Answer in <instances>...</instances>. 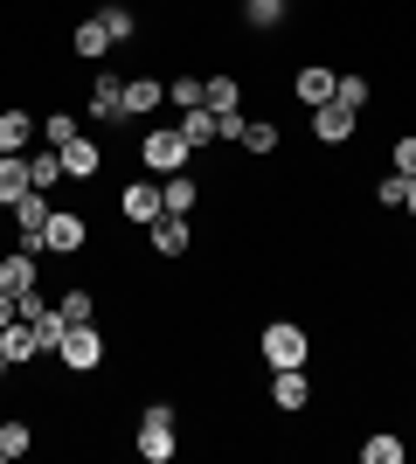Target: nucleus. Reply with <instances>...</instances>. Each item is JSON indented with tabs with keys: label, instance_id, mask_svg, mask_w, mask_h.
Here are the masks:
<instances>
[{
	"label": "nucleus",
	"instance_id": "f257e3e1",
	"mask_svg": "<svg viewBox=\"0 0 416 464\" xmlns=\"http://www.w3.org/2000/svg\"><path fill=\"white\" fill-rule=\"evenodd\" d=\"M139 458H146V464L174 458V409H167V402L146 409V423H139Z\"/></svg>",
	"mask_w": 416,
	"mask_h": 464
},
{
	"label": "nucleus",
	"instance_id": "f03ea898",
	"mask_svg": "<svg viewBox=\"0 0 416 464\" xmlns=\"http://www.w3.org/2000/svg\"><path fill=\"white\" fill-rule=\"evenodd\" d=\"M56 353H63V368H77V374H91L104 361V340H98V319H91V326H70L56 340Z\"/></svg>",
	"mask_w": 416,
	"mask_h": 464
},
{
	"label": "nucleus",
	"instance_id": "7ed1b4c3",
	"mask_svg": "<svg viewBox=\"0 0 416 464\" xmlns=\"http://www.w3.org/2000/svg\"><path fill=\"white\" fill-rule=\"evenodd\" d=\"M49 215H56V208L42 201V188H28V194L15 201V229H21V250H42V236H49Z\"/></svg>",
	"mask_w": 416,
	"mask_h": 464
},
{
	"label": "nucleus",
	"instance_id": "20e7f679",
	"mask_svg": "<svg viewBox=\"0 0 416 464\" xmlns=\"http://www.w3.org/2000/svg\"><path fill=\"white\" fill-rule=\"evenodd\" d=\"M264 361H271V374L277 368H305V333L298 326H271L264 333Z\"/></svg>",
	"mask_w": 416,
	"mask_h": 464
},
{
	"label": "nucleus",
	"instance_id": "39448f33",
	"mask_svg": "<svg viewBox=\"0 0 416 464\" xmlns=\"http://www.w3.org/2000/svg\"><path fill=\"white\" fill-rule=\"evenodd\" d=\"M313 132L326 139V146H340V139H354V104H340V97L313 104Z\"/></svg>",
	"mask_w": 416,
	"mask_h": 464
},
{
	"label": "nucleus",
	"instance_id": "423d86ee",
	"mask_svg": "<svg viewBox=\"0 0 416 464\" xmlns=\"http://www.w3.org/2000/svg\"><path fill=\"white\" fill-rule=\"evenodd\" d=\"M139 160H146L153 174H174L180 160H188V139H180V132H146V146H139Z\"/></svg>",
	"mask_w": 416,
	"mask_h": 464
},
{
	"label": "nucleus",
	"instance_id": "0eeeda50",
	"mask_svg": "<svg viewBox=\"0 0 416 464\" xmlns=\"http://www.w3.org/2000/svg\"><path fill=\"white\" fill-rule=\"evenodd\" d=\"M42 250H56V256H77V250H83V215L56 208V215H49V236H42Z\"/></svg>",
	"mask_w": 416,
	"mask_h": 464
},
{
	"label": "nucleus",
	"instance_id": "6e6552de",
	"mask_svg": "<svg viewBox=\"0 0 416 464\" xmlns=\"http://www.w3.org/2000/svg\"><path fill=\"white\" fill-rule=\"evenodd\" d=\"M0 347H7V361H15V368H21V361H35V353H49V347H42V333L28 326V319L0 326Z\"/></svg>",
	"mask_w": 416,
	"mask_h": 464
},
{
	"label": "nucleus",
	"instance_id": "1a4fd4ad",
	"mask_svg": "<svg viewBox=\"0 0 416 464\" xmlns=\"http://www.w3.org/2000/svg\"><path fill=\"white\" fill-rule=\"evenodd\" d=\"M63 174H70V180H98L104 174L98 146H91V139H70V146H63Z\"/></svg>",
	"mask_w": 416,
	"mask_h": 464
},
{
	"label": "nucleus",
	"instance_id": "9d476101",
	"mask_svg": "<svg viewBox=\"0 0 416 464\" xmlns=\"http://www.w3.org/2000/svg\"><path fill=\"white\" fill-rule=\"evenodd\" d=\"M28 188H35V180H28V160H21V153H0V208H15Z\"/></svg>",
	"mask_w": 416,
	"mask_h": 464
},
{
	"label": "nucleus",
	"instance_id": "9b49d317",
	"mask_svg": "<svg viewBox=\"0 0 416 464\" xmlns=\"http://www.w3.org/2000/svg\"><path fill=\"white\" fill-rule=\"evenodd\" d=\"M146 229H153V250L160 256H188V222H180V215H153Z\"/></svg>",
	"mask_w": 416,
	"mask_h": 464
},
{
	"label": "nucleus",
	"instance_id": "f8f14e48",
	"mask_svg": "<svg viewBox=\"0 0 416 464\" xmlns=\"http://www.w3.org/2000/svg\"><path fill=\"white\" fill-rule=\"evenodd\" d=\"M271 395H277V409H305V402H313V382H305V368H277Z\"/></svg>",
	"mask_w": 416,
	"mask_h": 464
},
{
	"label": "nucleus",
	"instance_id": "ddd939ff",
	"mask_svg": "<svg viewBox=\"0 0 416 464\" xmlns=\"http://www.w3.org/2000/svg\"><path fill=\"white\" fill-rule=\"evenodd\" d=\"M35 250H15V256H7V264H0V285H7V291H15V298H21V291H35Z\"/></svg>",
	"mask_w": 416,
	"mask_h": 464
},
{
	"label": "nucleus",
	"instance_id": "4468645a",
	"mask_svg": "<svg viewBox=\"0 0 416 464\" xmlns=\"http://www.w3.org/2000/svg\"><path fill=\"white\" fill-rule=\"evenodd\" d=\"M28 139H35V118L28 111H0V153H21Z\"/></svg>",
	"mask_w": 416,
	"mask_h": 464
},
{
	"label": "nucleus",
	"instance_id": "2eb2a0df",
	"mask_svg": "<svg viewBox=\"0 0 416 464\" xmlns=\"http://www.w3.org/2000/svg\"><path fill=\"white\" fill-rule=\"evenodd\" d=\"M91 111H98V118H125V83H119V77H98V91H91Z\"/></svg>",
	"mask_w": 416,
	"mask_h": 464
},
{
	"label": "nucleus",
	"instance_id": "dca6fc26",
	"mask_svg": "<svg viewBox=\"0 0 416 464\" xmlns=\"http://www.w3.org/2000/svg\"><path fill=\"white\" fill-rule=\"evenodd\" d=\"M180 139H188V153H195V146H208V139H216V111H208V104H195V111L180 118Z\"/></svg>",
	"mask_w": 416,
	"mask_h": 464
},
{
	"label": "nucleus",
	"instance_id": "f3484780",
	"mask_svg": "<svg viewBox=\"0 0 416 464\" xmlns=\"http://www.w3.org/2000/svg\"><path fill=\"white\" fill-rule=\"evenodd\" d=\"M188 208H195V180L174 174L167 188H160V215H188Z\"/></svg>",
	"mask_w": 416,
	"mask_h": 464
},
{
	"label": "nucleus",
	"instance_id": "a211bd4d",
	"mask_svg": "<svg viewBox=\"0 0 416 464\" xmlns=\"http://www.w3.org/2000/svg\"><path fill=\"white\" fill-rule=\"evenodd\" d=\"M334 70H319V63H313V70H298V97H305V104H326V97H334Z\"/></svg>",
	"mask_w": 416,
	"mask_h": 464
},
{
	"label": "nucleus",
	"instance_id": "6ab92c4d",
	"mask_svg": "<svg viewBox=\"0 0 416 464\" xmlns=\"http://www.w3.org/2000/svg\"><path fill=\"white\" fill-rule=\"evenodd\" d=\"M160 97H167V83H153V77H132V83H125V118H132V111H153Z\"/></svg>",
	"mask_w": 416,
	"mask_h": 464
},
{
	"label": "nucleus",
	"instance_id": "aec40b11",
	"mask_svg": "<svg viewBox=\"0 0 416 464\" xmlns=\"http://www.w3.org/2000/svg\"><path fill=\"white\" fill-rule=\"evenodd\" d=\"M119 208H125V222H153V215H160V194L146 188V180H139V188H125V201H119Z\"/></svg>",
	"mask_w": 416,
	"mask_h": 464
},
{
	"label": "nucleus",
	"instance_id": "412c9836",
	"mask_svg": "<svg viewBox=\"0 0 416 464\" xmlns=\"http://www.w3.org/2000/svg\"><path fill=\"white\" fill-rule=\"evenodd\" d=\"M201 104H208V111H237V104H243V83L237 77H208V97H201Z\"/></svg>",
	"mask_w": 416,
	"mask_h": 464
},
{
	"label": "nucleus",
	"instance_id": "4be33fe9",
	"mask_svg": "<svg viewBox=\"0 0 416 464\" xmlns=\"http://www.w3.org/2000/svg\"><path fill=\"white\" fill-rule=\"evenodd\" d=\"M361 464H402V444H396V437H382V430H375V437L361 444Z\"/></svg>",
	"mask_w": 416,
	"mask_h": 464
},
{
	"label": "nucleus",
	"instance_id": "5701e85b",
	"mask_svg": "<svg viewBox=\"0 0 416 464\" xmlns=\"http://www.w3.org/2000/svg\"><path fill=\"white\" fill-rule=\"evenodd\" d=\"M63 319H70V326H91V319H98V298H91V291H70V298H63Z\"/></svg>",
	"mask_w": 416,
	"mask_h": 464
},
{
	"label": "nucleus",
	"instance_id": "b1692460",
	"mask_svg": "<svg viewBox=\"0 0 416 464\" xmlns=\"http://www.w3.org/2000/svg\"><path fill=\"white\" fill-rule=\"evenodd\" d=\"M243 21H250V28H277V21H285V0H243Z\"/></svg>",
	"mask_w": 416,
	"mask_h": 464
},
{
	"label": "nucleus",
	"instance_id": "393cba45",
	"mask_svg": "<svg viewBox=\"0 0 416 464\" xmlns=\"http://www.w3.org/2000/svg\"><path fill=\"white\" fill-rule=\"evenodd\" d=\"M42 132H49V146H56V153L70 146V139H83V132H77V118H70V111H49V118H42Z\"/></svg>",
	"mask_w": 416,
	"mask_h": 464
},
{
	"label": "nucleus",
	"instance_id": "a878e982",
	"mask_svg": "<svg viewBox=\"0 0 416 464\" xmlns=\"http://www.w3.org/2000/svg\"><path fill=\"white\" fill-rule=\"evenodd\" d=\"M104 49H111V35H104V21H83V28H77V56H91V63H98Z\"/></svg>",
	"mask_w": 416,
	"mask_h": 464
},
{
	"label": "nucleus",
	"instance_id": "bb28decb",
	"mask_svg": "<svg viewBox=\"0 0 416 464\" xmlns=\"http://www.w3.org/2000/svg\"><path fill=\"white\" fill-rule=\"evenodd\" d=\"M28 180H35V188L49 194V188L63 180V153H42V160H28Z\"/></svg>",
	"mask_w": 416,
	"mask_h": 464
},
{
	"label": "nucleus",
	"instance_id": "cd10ccee",
	"mask_svg": "<svg viewBox=\"0 0 416 464\" xmlns=\"http://www.w3.org/2000/svg\"><path fill=\"white\" fill-rule=\"evenodd\" d=\"M104 35H111V42H125V35H132V28H139V21H132V7H104Z\"/></svg>",
	"mask_w": 416,
	"mask_h": 464
},
{
	"label": "nucleus",
	"instance_id": "c85d7f7f",
	"mask_svg": "<svg viewBox=\"0 0 416 464\" xmlns=\"http://www.w3.org/2000/svg\"><path fill=\"white\" fill-rule=\"evenodd\" d=\"M375 201H382V208H402V201H410V174H389L375 188Z\"/></svg>",
	"mask_w": 416,
	"mask_h": 464
},
{
	"label": "nucleus",
	"instance_id": "c756f323",
	"mask_svg": "<svg viewBox=\"0 0 416 464\" xmlns=\"http://www.w3.org/2000/svg\"><path fill=\"white\" fill-rule=\"evenodd\" d=\"M243 146L250 153H277V125H243Z\"/></svg>",
	"mask_w": 416,
	"mask_h": 464
},
{
	"label": "nucleus",
	"instance_id": "7c9ffc66",
	"mask_svg": "<svg viewBox=\"0 0 416 464\" xmlns=\"http://www.w3.org/2000/svg\"><path fill=\"white\" fill-rule=\"evenodd\" d=\"M28 450V423H0V458H21Z\"/></svg>",
	"mask_w": 416,
	"mask_h": 464
},
{
	"label": "nucleus",
	"instance_id": "2f4dec72",
	"mask_svg": "<svg viewBox=\"0 0 416 464\" xmlns=\"http://www.w3.org/2000/svg\"><path fill=\"white\" fill-rule=\"evenodd\" d=\"M167 97H174V104H188V111H195L201 97H208V83H195V77H180V83H167Z\"/></svg>",
	"mask_w": 416,
	"mask_h": 464
},
{
	"label": "nucleus",
	"instance_id": "473e14b6",
	"mask_svg": "<svg viewBox=\"0 0 416 464\" xmlns=\"http://www.w3.org/2000/svg\"><path fill=\"white\" fill-rule=\"evenodd\" d=\"M334 97H340V104H354V111H361V104H368V77H340V83H334Z\"/></svg>",
	"mask_w": 416,
	"mask_h": 464
},
{
	"label": "nucleus",
	"instance_id": "72a5a7b5",
	"mask_svg": "<svg viewBox=\"0 0 416 464\" xmlns=\"http://www.w3.org/2000/svg\"><path fill=\"white\" fill-rule=\"evenodd\" d=\"M243 125H250L243 111H216V139H237V146H243Z\"/></svg>",
	"mask_w": 416,
	"mask_h": 464
},
{
	"label": "nucleus",
	"instance_id": "f704fd0d",
	"mask_svg": "<svg viewBox=\"0 0 416 464\" xmlns=\"http://www.w3.org/2000/svg\"><path fill=\"white\" fill-rule=\"evenodd\" d=\"M396 174H416V139H396Z\"/></svg>",
	"mask_w": 416,
	"mask_h": 464
},
{
	"label": "nucleus",
	"instance_id": "c9c22d12",
	"mask_svg": "<svg viewBox=\"0 0 416 464\" xmlns=\"http://www.w3.org/2000/svg\"><path fill=\"white\" fill-rule=\"evenodd\" d=\"M15 319H21V298H15L7 285H0V326H15Z\"/></svg>",
	"mask_w": 416,
	"mask_h": 464
},
{
	"label": "nucleus",
	"instance_id": "e433bc0d",
	"mask_svg": "<svg viewBox=\"0 0 416 464\" xmlns=\"http://www.w3.org/2000/svg\"><path fill=\"white\" fill-rule=\"evenodd\" d=\"M402 208H410V215H416V174H410V201H402Z\"/></svg>",
	"mask_w": 416,
	"mask_h": 464
}]
</instances>
